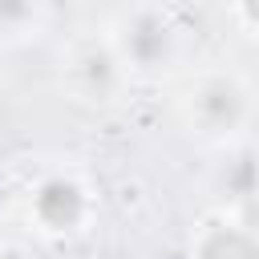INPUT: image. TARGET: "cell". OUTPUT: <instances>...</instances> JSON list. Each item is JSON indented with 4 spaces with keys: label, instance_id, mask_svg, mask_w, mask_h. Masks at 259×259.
Returning a JSON list of instances; mask_svg holds the SVG:
<instances>
[{
    "label": "cell",
    "instance_id": "6da1fadb",
    "mask_svg": "<svg viewBox=\"0 0 259 259\" xmlns=\"http://www.w3.org/2000/svg\"><path fill=\"white\" fill-rule=\"evenodd\" d=\"M28 214H36L40 231H49V235L85 231V219H89V190H85L77 178H69V174H49V178L32 190Z\"/></svg>",
    "mask_w": 259,
    "mask_h": 259
}]
</instances>
